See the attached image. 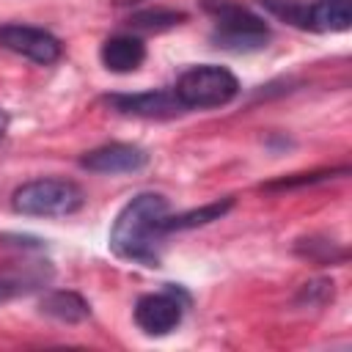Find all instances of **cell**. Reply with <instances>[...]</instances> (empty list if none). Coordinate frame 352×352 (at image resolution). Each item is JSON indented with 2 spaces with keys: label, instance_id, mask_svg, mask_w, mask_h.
Wrapping results in <instances>:
<instances>
[{
  "label": "cell",
  "instance_id": "5b68a950",
  "mask_svg": "<svg viewBox=\"0 0 352 352\" xmlns=\"http://www.w3.org/2000/svg\"><path fill=\"white\" fill-rule=\"evenodd\" d=\"M187 302H190V297L179 286L165 283L162 292H151V294L138 297L132 316H135V324L146 336H168L170 330H176L182 324Z\"/></svg>",
  "mask_w": 352,
  "mask_h": 352
},
{
  "label": "cell",
  "instance_id": "7c38bea8",
  "mask_svg": "<svg viewBox=\"0 0 352 352\" xmlns=\"http://www.w3.org/2000/svg\"><path fill=\"white\" fill-rule=\"evenodd\" d=\"M231 206H234V201L231 198H223V201H214V204H206V206H198V209H190V212H182V214H165L162 231L170 234V231H187V228H198V226L214 223Z\"/></svg>",
  "mask_w": 352,
  "mask_h": 352
},
{
  "label": "cell",
  "instance_id": "30bf717a",
  "mask_svg": "<svg viewBox=\"0 0 352 352\" xmlns=\"http://www.w3.org/2000/svg\"><path fill=\"white\" fill-rule=\"evenodd\" d=\"M38 311L55 322H63V324H77V322H85L91 316V305L82 294L72 292V289H52L41 297L38 302Z\"/></svg>",
  "mask_w": 352,
  "mask_h": 352
},
{
  "label": "cell",
  "instance_id": "4fadbf2b",
  "mask_svg": "<svg viewBox=\"0 0 352 352\" xmlns=\"http://www.w3.org/2000/svg\"><path fill=\"white\" fill-rule=\"evenodd\" d=\"M294 253L302 256V258H308V261H314V264H336V261H344L346 258V250L336 239H327V236L297 239Z\"/></svg>",
  "mask_w": 352,
  "mask_h": 352
},
{
  "label": "cell",
  "instance_id": "52a82bcc",
  "mask_svg": "<svg viewBox=\"0 0 352 352\" xmlns=\"http://www.w3.org/2000/svg\"><path fill=\"white\" fill-rule=\"evenodd\" d=\"M148 165L146 148L135 143H104L80 157V168L91 173H138Z\"/></svg>",
  "mask_w": 352,
  "mask_h": 352
},
{
  "label": "cell",
  "instance_id": "5bb4252c",
  "mask_svg": "<svg viewBox=\"0 0 352 352\" xmlns=\"http://www.w3.org/2000/svg\"><path fill=\"white\" fill-rule=\"evenodd\" d=\"M184 22V14L182 11H170V8H148V11H138L129 16V25L135 28H143V30H165V28H173Z\"/></svg>",
  "mask_w": 352,
  "mask_h": 352
},
{
  "label": "cell",
  "instance_id": "ba28073f",
  "mask_svg": "<svg viewBox=\"0 0 352 352\" xmlns=\"http://www.w3.org/2000/svg\"><path fill=\"white\" fill-rule=\"evenodd\" d=\"M104 102L124 116H140V118H170L184 113V107L179 104V99L170 91H143V94H110L104 96Z\"/></svg>",
  "mask_w": 352,
  "mask_h": 352
},
{
  "label": "cell",
  "instance_id": "7a4b0ae2",
  "mask_svg": "<svg viewBox=\"0 0 352 352\" xmlns=\"http://www.w3.org/2000/svg\"><path fill=\"white\" fill-rule=\"evenodd\" d=\"M85 204V192L77 182L60 176L30 179L14 190L11 206L28 217H69L80 212Z\"/></svg>",
  "mask_w": 352,
  "mask_h": 352
},
{
  "label": "cell",
  "instance_id": "8992f818",
  "mask_svg": "<svg viewBox=\"0 0 352 352\" xmlns=\"http://www.w3.org/2000/svg\"><path fill=\"white\" fill-rule=\"evenodd\" d=\"M0 50H8L25 60H33L38 66H50L60 60L63 44L58 36H52L44 28L22 25V22H3L0 25Z\"/></svg>",
  "mask_w": 352,
  "mask_h": 352
},
{
  "label": "cell",
  "instance_id": "6da1fadb",
  "mask_svg": "<svg viewBox=\"0 0 352 352\" xmlns=\"http://www.w3.org/2000/svg\"><path fill=\"white\" fill-rule=\"evenodd\" d=\"M168 198L162 192H138L116 214L110 226L107 245L110 250L143 267H160V242L165 236L162 220L168 214Z\"/></svg>",
  "mask_w": 352,
  "mask_h": 352
},
{
  "label": "cell",
  "instance_id": "9c48e42d",
  "mask_svg": "<svg viewBox=\"0 0 352 352\" xmlns=\"http://www.w3.org/2000/svg\"><path fill=\"white\" fill-rule=\"evenodd\" d=\"M99 60H102V66L107 72L129 74V72H135V69L143 66V60H146V44L138 36H129V33L110 36L99 47Z\"/></svg>",
  "mask_w": 352,
  "mask_h": 352
},
{
  "label": "cell",
  "instance_id": "8fae6325",
  "mask_svg": "<svg viewBox=\"0 0 352 352\" xmlns=\"http://www.w3.org/2000/svg\"><path fill=\"white\" fill-rule=\"evenodd\" d=\"M352 25L349 0H314L308 6V30L314 33H341Z\"/></svg>",
  "mask_w": 352,
  "mask_h": 352
},
{
  "label": "cell",
  "instance_id": "e0dca14e",
  "mask_svg": "<svg viewBox=\"0 0 352 352\" xmlns=\"http://www.w3.org/2000/svg\"><path fill=\"white\" fill-rule=\"evenodd\" d=\"M6 132H8V113L0 107V140L6 138Z\"/></svg>",
  "mask_w": 352,
  "mask_h": 352
},
{
  "label": "cell",
  "instance_id": "277c9868",
  "mask_svg": "<svg viewBox=\"0 0 352 352\" xmlns=\"http://www.w3.org/2000/svg\"><path fill=\"white\" fill-rule=\"evenodd\" d=\"M209 11L214 16V30H212L214 47H223L231 52H256L267 47L270 28L258 14L231 0H214L209 3Z\"/></svg>",
  "mask_w": 352,
  "mask_h": 352
},
{
  "label": "cell",
  "instance_id": "3957f363",
  "mask_svg": "<svg viewBox=\"0 0 352 352\" xmlns=\"http://www.w3.org/2000/svg\"><path fill=\"white\" fill-rule=\"evenodd\" d=\"M239 94V80L231 69L217 63H201L182 72L173 85V96L184 110H209L223 107Z\"/></svg>",
  "mask_w": 352,
  "mask_h": 352
},
{
  "label": "cell",
  "instance_id": "9a60e30c",
  "mask_svg": "<svg viewBox=\"0 0 352 352\" xmlns=\"http://www.w3.org/2000/svg\"><path fill=\"white\" fill-rule=\"evenodd\" d=\"M333 297H336V283L330 278H314V280L300 286V294L294 302L308 305V308H319V305H327Z\"/></svg>",
  "mask_w": 352,
  "mask_h": 352
},
{
  "label": "cell",
  "instance_id": "2e32d148",
  "mask_svg": "<svg viewBox=\"0 0 352 352\" xmlns=\"http://www.w3.org/2000/svg\"><path fill=\"white\" fill-rule=\"evenodd\" d=\"M38 283H41V278H36V275H3L0 278V302L30 294L33 289H38Z\"/></svg>",
  "mask_w": 352,
  "mask_h": 352
}]
</instances>
